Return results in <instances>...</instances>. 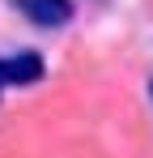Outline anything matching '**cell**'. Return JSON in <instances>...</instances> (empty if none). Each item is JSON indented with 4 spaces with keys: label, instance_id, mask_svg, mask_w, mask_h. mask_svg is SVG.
Returning a JSON list of instances; mask_svg holds the SVG:
<instances>
[{
    "label": "cell",
    "instance_id": "cell-1",
    "mask_svg": "<svg viewBox=\"0 0 153 158\" xmlns=\"http://www.w3.org/2000/svg\"><path fill=\"white\" fill-rule=\"evenodd\" d=\"M13 4H17V13L26 22H34L43 30H55L73 17V0H13Z\"/></svg>",
    "mask_w": 153,
    "mask_h": 158
},
{
    "label": "cell",
    "instance_id": "cell-2",
    "mask_svg": "<svg viewBox=\"0 0 153 158\" xmlns=\"http://www.w3.org/2000/svg\"><path fill=\"white\" fill-rule=\"evenodd\" d=\"M0 77L4 85H30V81L43 77V56L38 52H17L9 60H0Z\"/></svg>",
    "mask_w": 153,
    "mask_h": 158
},
{
    "label": "cell",
    "instance_id": "cell-3",
    "mask_svg": "<svg viewBox=\"0 0 153 158\" xmlns=\"http://www.w3.org/2000/svg\"><path fill=\"white\" fill-rule=\"evenodd\" d=\"M149 94H153V81H149Z\"/></svg>",
    "mask_w": 153,
    "mask_h": 158
},
{
    "label": "cell",
    "instance_id": "cell-4",
    "mask_svg": "<svg viewBox=\"0 0 153 158\" xmlns=\"http://www.w3.org/2000/svg\"><path fill=\"white\" fill-rule=\"evenodd\" d=\"M0 85H4V77H0Z\"/></svg>",
    "mask_w": 153,
    "mask_h": 158
}]
</instances>
